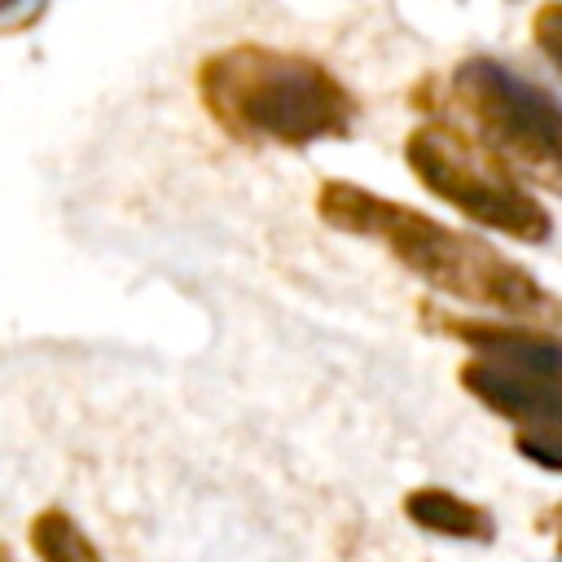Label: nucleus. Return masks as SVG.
Here are the masks:
<instances>
[{
    "label": "nucleus",
    "instance_id": "nucleus-1",
    "mask_svg": "<svg viewBox=\"0 0 562 562\" xmlns=\"http://www.w3.org/2000/svg\"><path fill=\"white\" fill-rule=\"evenodd\" d=\"M316 215L338 233L382 241L430 290H443L470 307H487L501 316H553L558 312V303L536 285V277L522 263H514L496 246L470 233H457L404 202H391L347 180H325L316 193Z\"/></svg>",
    "mask_w": 562,
    "mask_h": 562
},
{
    "label": "nucleus",
    "instance_id": "nucleus-2",
    "mask_svg": "<svg viewBox=\"0 0 562 562\" xmlns=\"http://www.w3.org/2000/svg\"><path fill=\"white\" fill-rule=\"evenodd\" d=\"M198 97L206 114L246 145L303 149L342 140L356 123V97L312 57L233 44L198 66Z\"/></svg>",
    "mask_w": 562,
    "mask_h": 562
},
{
    "label": "nucleus",
    "instance_id": "nucleus-3",
    "mask_svg": "<svg viewBox=\"0 0 562 562\" xmlns=\"http://www.w3.org/2000/svg\"><path fill=\"white\" fill-rule=\"evenodd\" d=\"M404 162L426 193L457 206L465 220L505 233L514 241H544L553 233L549 211L514 180V171L479 140L426 123L404 140Z\"/></svg>",
    "mask_w": 562,
    "mask_h": 562
},
{
    "label": "nucleus",
    "instance_id": "nucleus-4",
    "mask_svg": "<svg viewBox=\"0 0 562 562\" xmlns=\"http://www.w3.org/2000/svg\"><path fill=\"white\" fill-rule=\"evenodd\" d=\"M452 97L509 171H527L562 193V105L492 57H465L452 75Z\"/></svg>",
    "mask_w": 562,
    "mask_h": 562
},
{
    "label": "nucleus",
    "instance_id": "nucleus-5",
    "mask_svg": "<svg viewBox=\"0 0 562 562\" xmlns=\"http://www.w3.org/2000/svg\"><path fill=\"white\" fill-rule=\"evenodd\" d=\"M461 386L492 413L518 426V435H562V382L536 378L509 364L470 356L461 364Z\"/></svg>",
    "mask_w": 562,
    "mask_h": 562
},
{
    "label": "nucleus",
    "instance_id": "nucleus-6",
    "mask_svg": "<svg viewBox=\"0 0 562 562\" xmlns=\"http://www.w3.org/2000/svg\"><path fill=\"white\" fill-rule=\"evenodd\" d=\"M443 334L461 338L479 360L509 364V369L562 382V338H553V334L522 329V325H509V321H470V316L443 321Z\"/></svg>",
    "mask_w": 562,
    "mask_h": 562
},
{
    "label": "nucleus",
    "instance_id": "nucleus-7",
    "mask_svg": "<svg viewBox=\"0 0 562 562\" xmlns=\"http://www.w3.org/2000/svg\"><path fill=\"white\" fill-rule=\"evenodd\" d=\"M404 514L422 527V531H435V536H452V540H492L496 536V522L483 505H470L461 501L457 492L448 487H417L404 496Z\"/></svg>",
    "mask_w": 562,
    "mask_h": 562
},
{
    "label": "nucleus",
    "instance_id": "nucleus-8",
    "mask_svg": "<svg viewBox=\"0 0 562 562\" xmlns=\"http://www.w3.org/2000/svg\"><path fill=\"white\" fill-rule=\"evenodd\" d=\"M31 549L40 562H101L97 544L79 531V522L66 509H44L31 522Z\"/></svg>",
    "mask_w": 562,
    "mask_h": 562
},
{
    "label": "nucleus",
    "instance_id": "nucleus-9",
    "mask_svg": "<svg viewBox=\"0 0 562 562\" xmlns=\"http://www.w3.org/2000/svg\"><path fill=\"white\" fill-rule=\"evenodd\" d=\"M531 31H536L540 53L562 70V4H544V9H536Z\"/></svg>",
    "mask_w": 562,
    "mask_h": 562
},
{
    "label": "nucleus",
    "instance_id": "nucleus-10",
    "mask_svg": "<svg viewBox=\"0 0 562 562\" xmlns=\"http://www.w3.org/2000/svg\"><path fill=\"white\" fill-rule=\"evenodd\" d=\"M0 562H13V558H9V553H4V549H0Z\"/></svg>",
    "mask_w": 562,
    "mask_h": 562
},
{
    "label": "nucleus",
    "instance_id": "nucleus-11",
    "mask_svg": "<svg viewBox=\"0 0 562 562\" xmlns=\"http://www.w3.org/2000/svg\"><path fill=\"white\" fill-rule=\"evenodd\" d=\"M558 549H562V540H558Z\"/></svg>",
    "mask_w": 562,
    "mask_h": 562
}]
</instances>
